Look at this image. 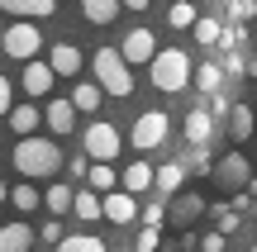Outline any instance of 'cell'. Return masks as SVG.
<instances>
[{"label":"cell","instance_id":"11","mask_svg":"<svg viewBox=\"0 0 257 252\" xmlns=\"http://www.w3.org/2000/svg\"><path fill=\"white\" fill-rule=\"evenodd\" d=\"M105 219L110 224H134V219H143V209H138V195H128V190H110L105 195Z\"/></svg>","mask_w":257,"mask_h":252},{"label":"cell","instance_id":"21","mask_svg":"<svg viewBox=\"0 0 257 252\" xmlns=\"http://www.w3.org/2000/svg\"><path fill=\"white\" fill-rule=\"evenodd\" d=\"M252 129H257V110H248V105H233V114H229V138H233V143H248Z\"/></svg>","mask_w":257,"mask_h":252},{"label":"cell","instance_id":"49","mask_svg":"<svg viewBox=\"0 0 257 252\" xmlns=\"http://www.w3.org/2000/svg\"><path fill=\"white\" fill-rule=\"evenodd\" d=\"M205 5H219V0H205Z\"/></svg>","mask_w":257,"mask_h":252},{"label":"cell","instance_id":"16","mask_svg":"<svg viewBox=\"0 0 257 252\" xmlns=\"http://www.w3.org/2000/svg\"><path fill=\"white\" fill-rule=\"evenodd\" d=\"M0 10L15 19H48L57 10V0H0Z\"/></svg>","mask_w":257,"mask_h":252},{"label":"cell","instance_id":"37","mask_svg":"<svg viewBox=\"0 0 257 252\" xmlns=\"http://www.w3.org/2000/svg\"><path fill=\"white\" fill-rule=\"evenodd\" d=\"M224 247H229L224 233H200V252H224Z\"/></svg>","mask_w":257,"mask_h":252},{"label":"cell","instance_id":"41","mask_svg":"<svg viewBox=\"0 0 257 252\" xmlns=\"http://www.w3.org/2000/svg\"><path fill=\"white\" fill-rule=\"evenodd\" d=\"M62 224H57V219H48V228H43V243H62Z\"/></svg>","mask_w":257,"mask_h":252},{"label":"cell","instance_id":"24","mask_svg":"<svg viewBox=\"0 0 257 252\" xmlns=\"http://www.w3.org/2000/svg\"><path fill=\"white\" fill-rule=\"evenodd\" d=\"M43 205H48V214H67V209H76V190L62 186V181H53L48 195H43Z\"/></svg>","mask_w":257,"mask_h":252},{"label":"cell","instance_id":"6","mask_svg":"<svg viewBox=\"0 0 257 252\" xmlns=\"http://www.w3.org/2000/svg\"><path fill=\"white\" fill-rule=\"evenodd\" d=\"M167 129H172V124H167L162 110H143L134 119V129H128V143H134L138 152H153V148H162V143H167Z\"/></svg>","mask_w":257,"mask_h":252},{"label":"cell","instance_id":"42","mask_svg":"<svg viewBox=\"0 0 257 252\" xmlns=\"http://www.w3.org/2000/svg\"><path fill=\"white\" fill-rule=\"evenodd\" d=\"M15 105H10V76H0V114H10Z\"/></svg>","mask_w":257,"mask_h":252},{"label":"cell","instance_id":"18","mask_svg":"<svg viewBox=\"0 0 257 252\" xmlns=\"http://www.w3.org/2000/svg\"><path fill=\"white\" fill-rule=\"evenodd\" d=\"M34 247V228L29 224H0V252H29Z\"/></svg>","mask_w":257,"mask_h":252},{"label":"cell","instance_id":"40","mask_svg":"<svg viewBox=\"0 0 257 252\" xmlns=\"http://www.w3.org/2000/svg\"><path fill=\"white\" fill-rule=\"evenodd\" d=\"M205 110H210V114H233V105H229V95H210V105H205Z\"/></svg>","mask_w":257,"mask_h":252},{"label":"cell","instance_id":"39","mask_svg":"<svg viewBox=\"0 0 257 252\" xmlns=\"http://www.w3.org/2000/svg\"><path fill=\"white\" fill-rule=\"evenodd\" d=\"M67 171H72L76 181H86V176H91V157H86V152H81V157H72V162H67Z\"/></svg>","mask_w":257,"mask_h":252},{"label":"cell","instance_id":"29","mask_svg":"<svg viewBox=\"0 0 257 252\" xmlns=\"http://www.w3.org/2000/svg\"><path fill=\"white\" fill-rule=\"evenodd\" d=\"M167 24H172V29H195V24H200V15H195L191 0H181V5L167 10Z\"/></svg>","mask_w":257,"mask_h":252},{"label":"cell","instance_id":"47","mask_svg":"<svg viewBox=\"0 0 257 252\" xmlns=\"http://www.w3.org/2000/svg\"><path fill=\"white\" fill-rule=\"evenodd\" d=\"M162 252H181V243H162Z\"/></svg>","mask_w":257,"mask_h":252},{"label":"cell","instance_id":"38","mask_svg":"<svg viewBox=\"0 0 257 252\" xmlns=\"http://www.w3.org/2000/svg\"><path fill=\"white\" fill-rule=\"evenodd\" d=\"M224 72H229V76H243V72H248V57H238V53H224Z\"/></svg>","mask_w":257,"mask_h":252},{"label":"cell","instance_id":"34","mask_svg":"<svg viewBox=\"0 0 257 252\" xmlns=\"http://www.w3.org/2000/svg\"><path fill=\"white\" fill-rule=\"evenodd\" d=\"M243 38H248V29H243V24H224L219 48H224V53H238V43H243Z\"/></svg>","mask_w":257,"mask_h":252},{"label":"cell","instance_id":"10","mask_svg":"<svg viewBox=\"0 0 257 252\" xmlns=\"http://www.w3.org/2000/svg\"><path fill=\"white\" fill-rule=\"evenodd\" d=\"M53 81H57L53 62H24V76H19V86H24V95H29V100L48 95V91H53Z\"/></svg>","mask_w":257,"mask_h":252},{"label":"cell","instance_id":"31","mask_svg":"<svg viewBox=\"0 0 257 252\" xmlns=\"http://www.w3.org/2000/svg\"><path fill=\"white\" fill-rule=\"evenodd\" d=\"M210 214H214V233H224V238H229L233 228H238V209H233V205H214Z\"/></svg>","mask_w":257,"mask_h":252},{"label":"cell","instance_id":"48","mask_svg":"<svg viewBox=\"0 0 257 252\" xmlns=\"http://www.w3.org/2000/svg\"><path fill=\"white\" fill-rule=\"evenodd\" d=\"M248 190H252V195H257V176H252V186H248Z\"/></svg>","mask_w":257,"mask_h":252},{"label":"cell","instance_id":"1","mask_svg":"<svg viewBox=\"0 0 257 252\" xmlns=\"http://www.w3.org/2000/svg\"><path fill=\"white\" fill-rule=\"evenodd\" d=\"M10 162H15V171L24 181H38V176H53L57 167H62V152H57V143H48V138H19L15 143V152H10Z\"/></svg>","mask_w":257,"mask_h":252},{"label":"cell","instance_id":"20","mask_svg":"<svg viewBox=\"0 0 257 252\" xmlns=\"http://www.w3.org/2000/svg\"><path fill=\"white\" fill-rule=\"evenodd\" d=\"M100 100H105V86H100V81H76L72 105H76L81 114H95V110H100Z\"/></svg>","mask_w":257,"mask_h":252},{"label":"cell","instance_id":"5","mask_svg":"<svg viewBox=\"0 0 257 252\" xmlns=\"http://www.w3.org/2000/svg\"><path fill=\"white\" fill-rule=\"evenodd\" d=\"M86 157L91 162H114L119 157V148H124V138H119V129H114L110 119H95V124H86Z\"/></svg>","mask_w":257,"mask_h":252},{"label":"cell","instance_id":"51","mask_svg":"<svg viewBox=\"0 0 257 252\" xmlns=\"http://www.w3.org/2000/svg\"><path fill=\"white\" fill-rule=\"evenodd\" d=\"M172 5H181V0H172Z\"/></svg>","mask_w":257,"mask_h":252},{"label":"cell","instance_id":"28","mask_svg":"<svg viewBox=\"0 0 257 252\" xmlns=\"http://www.w3.org/2000/svg\"><path fill=\"white\" fill-rule=\"evenodd\" d=\"M10 205L29 214V209H38V205H43V195L34 190V181H19V186H10Z\"/></svg>","mask_w":257,"mask_h":252},{"label":"cell","instance_id":"26","mask_svg":"<svg viewBox=\"0 0 257 252\" xmlns=\"http://www.w3.org/2000/svg\"><path fill=\"white\" fill-rule=\"evenodd\" d=\"M57 252H110V247H105L100 233H67L62 243H57Z\"/></svg>","mask_w":257,"mask_h":252},{"label":"cell","instance_id":"32","mask_svg":"<svg viewBox=\"0 0 257 252\" xmlns=\"http://www.w3.org/2000/svg\"><path fill=\"white\" fill-rule=\"evenodd\" d=\"M219 38H224L219 19H200V24H195V43H214V48H219Z\"/></svg>","mask_w":257,"mask_h":252},{"label":"cell","instance_id":"23","mask_svg":"<svg viewBox=\"0 0 257 252\" xmlns=\"http://www.w3.org/2000/svg\"><path fill=\"white\" fill-rule=\"evenodd\" d=\"M76 214L91 224V219H105V195L100 190H91V186H81L76 190Z\"/></svg>","mask_w":257,"mask_h":252},{"label":"cell","instance_id":"15","mask_svg":"<svg viewBox=\"0 0 257 252\" xmlns=\"http://www.w3.org/2000/svg\"><path fill=\"white\" fill-rule=\"evenodd\" d=\"M186 176H191V171H186V162H162V167H157V195H181V186H186Z\"/></svg>","mask_w":257,"mask_h":252},{"label":"cell","instance_id":"22","mask_svg":"<svg viewBox=\"0 0 257 252\" xmlns=\"http://www.w3.org/2000/svg\"><path fill=\"white\" fill-rule=\"evenodd\" d=\"M86 186L100 190V195H110V190H119V171H114L110 162H91V176H86Z\"/></svg>","mask_w":257,"mask_h":252},{"label":"cell","instance_id":"43","mask_svg":"<svg viewBox=\"0 0 257 252\" xmlns=\"http://www.w3.org/2000/svg\"><path fill=\"white\" fill-rule=\"evenodd\" d=\"M176 243H181V252H200V233H181Z\"/></svg>","mask_w":257,"mask_h":252},{"label":"cell","instance_id":"3","mask_svg":"<svg viewBox=\"0 0 257 252\" xmlns=\"http://www.w3.org/2000/svg\"><path fill=\"white\" fill-rule=\"evenodd\" d=\"M91 72H95V81L105 86V95H119V100L134 95V72H128V57L119 48H95Z\"/></svg>","mask_w":257,"mask_h":252},{"label":"cell","instance_id":"46","mask_svg":"<svg viewBox=\"0 0 257 252\" xmlns=\"http://www.w3.org/2000/svg\"><path fill=\"white\" fill-rule=\"evenodd\" d=\"M5 200H10V186H5V181H0V205H5Z\"/></svg>","mask_w":257,"mask_h":252},{"label":"cell","instance_id":"14","mask_svg":"<svg viewBox=\"0 0 257 252\" xmlns=\"http://www.w3.org/2000/svg\"><path fill=\"white\" fill-rule=\"evenodd\" d=\"M48 62H53L57 76H76V72H81V48H76V43H53V48H48Z\"/></svg>","mask_w":257,"mask_h":252},{"label":"cell","instance_id":"4","mask_svg":"<svg viewBox=\"0 0 257 252\" xmlns=\"http://www.w3.org/2000/svg\"><path fill=\"white\" fill-rule=\"evenodd\" d=\"M38 48H43V34H38L34 19H15L0 34V53L15 57V62H38Z\"/></svg>","mask_w":257,"mask_h":252},{"label":"cell","instance_id":"44","mask_svg":"<svg viewBox=\"0 0 257 252\" xmlns=\"http://www.w3.org/2000/svg\"><path fill=\"white\" fill-rule=\"evenodd\" d=\"M153 0H124V10H148Z\"/></svg>","mask_w":257,"mask_h":252},{"label":"cell","instance_id":"12","mask_svg":"<svg viewBox=\"0 0 257 252\" xmlns=\"http://www.w3.org/2000/svg\"><path fill=\"white\" fill-rule=\"evenodd\" d=\"M119 186L128 190V195H148V190H157V167H148V162H128Z\"/></svg>","mask_w":257,"mask_h":252},{"label":"cell","instance_id":"36","mask_svg":"<svg viewBox=\"0 0 257 252\" xmlns=\"http://www.w3.org/2000/svg\"><path fill=\"white\" fill-rule=\"evenodd\" d=\"M134 247H138V252H162V233H157V228H138Z\"/></svg>","mask_w":257,"mask_h":252},{"label":"cell","instance_id":"9","mask_svg":"<svg viewBox=\"0 0 257 252\" xmlns=\"http://www.w3.org/2000/svg\"><path fill=\"white\" fill-rule=\"evenodd\" d=\"M119 53L128 57V67H134V62H148V67H153V57H157V38H153V29H128L124 43H119Z\"/></svg>","mask_w":257,"mask_h":252},{"label":"cell","instance_id":"52","mask_svg":"<svg viewBox=\"0 0 257 252\" xmlns=\"http://www.w3.org/2000/svg\"><path fill=\"white\" fill-rule=\"evenodd\" d=\"M252 214H257V205H252Z\"/></svg>","mask_w":257,"mask_h":252},{"label":"cell","instance_id":"27","mask_svg":"<svg viewBox=\"0 0 257 252\" xmlns=\"http://www.w3.org/2000/svg\"><path fill=\"white\" fill-rule=\"evenodd\" d=\"M224 62H200V72H195V86H200L205 95H219V86H224Z\"/></svg>","mask_w":257,"mask_h":252},{"label":"cell","instance_id":"8","mask_svg":"<svg viewBox=\"0 0 257 252\" xmlns=\"http://www.w3.org/2000/svg\"><path fill=\"white\" fill-rule=\"evenodd\" d=\"M205 209H210V205H205V200L195 195V190H181V195H176L172 205H167V224H172L176 233H191V228H195V219H200Z\"/></svg>","mask_w":257,"mask_h":252},{"label":"cell","instance_id":"19","mask_svg":"<svg viewBox=\"0 0 257 252\" xmlns=\"http://www.w3.org/2000/svg\"><path fill=\"white\" fill-rule=\"evenodd\" d=\"M124 10V0H81V19L86 24H114Z\"/></svg>","mask_w":257,"mask_h":252},{"label":"cell","instance_id":"30","mask_svg":"<svg viewBox=\"0 0 257 252\" xmlns=\"http://www.w3.org/2000/svg\"><path fill=\"white\" fill-rule=\"evenodd\" d=\"M214 167H219V162H210V148H191L186 152V171H195V176H214Z\"/></svg>","mask_w":257,"mask_h":252},{"label":"cell","instance_id":"13","mask_svg":"<svg viewBox=\"0 0 257 252\" xmlns=\"http://www.w3.org/2000/svg\"><path fill=\"white\" fill-rule=\"evenodd\" d=\"M210 133H214V114L195 105V110L186 114V143H191V148H205V143H210Z\"/></svg>","mask_w":257,"mask_h":252},{"label":"cell","instance_id":"33","mask_svg":"<svg viewBox=\"0 0 257 252\" xmlns=\"http://www.w3.org/2000/svg\"><path fill=\"white\" fill-rule=\"evenodd\" d=\"M229 19L233 24H243V19L257 24V0H229Z\"/></svg>","mask_w":257,"mask_h":252},{"label":"cell","instance_id":"53","mask_svg":"<svg viewBox=\"0 0 257 252\" xmlns=\"http://www.w3.org/2000/svg\"><path fill=\"white\" fill-rule=\"evenodd\" d=\"M252 252H257V247H252Z\"/></svg>","mask_w":257,"mask_h":252},{"label":"cell","instance_id":"25","mask_svg":"<svg viewBox=\"0 0 257 252\" xmlns=\"http://www.w3.org/2000/svg\"><path fill=\"white\" fill-rule=\"evenodd\" d=\"M38 119H43V114H38L34 105H15V110H10V129H15L19 138H34V129H38Z\"/></svg>","mask_w":257,"mask_h":252},{"label":"cell","instance_id":"7","mask_svg":"<svg viewBox=\"0 0 257 252\" xmlns=\"http://www.w3.org/2000/svg\"><path fill=\"white\" fill-rule=\"evenodd\" d=\"M214 181H219V190L238 195V190L252 186V162L243 157V152H229V157H219V167H214Z\"/></svg>","mask_w":257,"mask_h":252},{"label":"cell","instance_id":"50","mask_svg":"<svg viewBox=\"0 0 257 252\" xmlns=\"http://www.w3.org/2000/svg\"><path fill=\"white\" fill-rule=\"evenodd\" d=\"M252 38H257V24H252Z\"/></svg>","mask_w":257,"mask_h":252},{"label":"cell","instance_id":"45","mask_svg":"<svg viewBox=\"0 0 257 252\" xmlns=\"http://www.w3.org/2000/svg\"><path fill=\"white\" fill-rule=\"evenodd\" d=\"M248 76H252V81H257V53L248 57Z\"/></svg>","mask_w":257,"mask_h":252},{"label":"cell","instance_id":"35","mask_svg":"<svg viewBox=\"0 0 257 252\" xmlns=\"http://www.w3.org/2000/svg\"><path fill=\"white\" fill-rule=\"evenodd\" d=\"M162 219H167V205L162 200H148L143 205V228H162Z\"/></svg>","mask_w":257,"mask_h":252},{"label":"cell","instance_id":"2","mask_svg":"<svg viewBox=\"0 0 257 252\" xmlns=\"http://www.w3.org/2000/svg\"><path fill=\"white\" fill-rule=\"evenodd\" d=\"M148 76H153V86H157L162 95H176V91H186V86L195 81L191 53H181V48H162V53L153 57V67H148Z\"/></svg>","mask_w":257,"mask_h":252},{"label":"cell","instance_id":"17","mask_svg":"<svg viewBox=\"0 0 257 252\" xmlns=\"http://www.w3.org/2000/svg\"><path fill=\"white\" fill-rule=\"evenodd\" d=\"M76 114H81V110H76L72 100H48V114H43V119H48V129H53V133H72L76 129Z\"/></svg>","mask_w":257,"mask_h":252}]
</instances>
